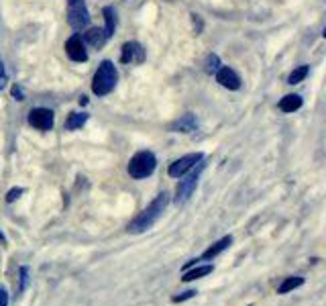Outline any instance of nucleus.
I'll return each instance as SVG.
<instances>
[{
    "mask_svg": "<svg viewBox=\"0 0 326 306\" xmlns=\"http://www.w3.org/2000/svg\"><path fill=\"white\" fill-rule=\"evenodd\" d=\"M168 204H170V194L168 192H161L149 207L129 225V233H133V235H139V233H145V231H149L159 219H161V215H163V211L168 209Z\"/></svg>",
    "mask_w": 326,
    "mask_h": 306,
    "instance_id": "nucleus-1",
    "label": "nucleus"
},
{
    "mask_svg": "<svg viewBox=\"0 0 326 306\" xmlns=\"http://www.w3.org/2000/svg\"><path fill=\"white\" fill-rule=\"evenodd\" d=\"M117 80H119V74H117V68L113 62H102L100 68L96 70L94 74V80H92V90L94 94L98 96H106V94H111L117 86Z\"/></svg>",
    "mask_w": 326,
    "mask_h": 306,
    "instance_id": "nucleus-2",
    "label": "nucleus"
},
{
    "mask_svg": "<svg viewBox=\"0 0 326 306\" xmlns=\"http://www.w3.org/2000/svg\"><path fill=\"white\" fill-rule=\"evenodd\" d=\"M155 168H157V160H155V156L151 151H139L129 162V174L135 180L149 178L155 172Z\"/></svg>",
    "mask_w": 326,
    "mask_h": 306,
    "instance_id": "nucleus-3",
    "label": "nucleus"
},
{
    "mask_svg": "<svg viewBox=\"0 0 326 306\" xmlns=\"http://www.w3.org/2000/svg\"><path fill=\"white\" fill-rule=\"evenodd\" d=\"M204 166H206L204 162L196 164V166L190 170V174H188L184 180H180L178 190H176V198H174V202H176V204H184V202L192 196V192H194V190H196V186H198V180H200V174H202Z\"/></svg>",
    "mask_w": 326,
    "mask_h": 306,
    "instance_id": "nucleus-4",
    "label": "nucleus"
},
{
    "mask_svg": "<svg viewBox=\"0 0 326 306\" xmlns=\"http://www.w3.org/2000/svg\"><path fill=\"white\" fill-rule=\"evenodd\" d=\"M68 21H70L74 31H84L90 25V13H88V9H86V5L82 3V0H76V3L70 5Z\"/></svg>",
    "mask_w": 326,
    "mask_h": 306,
    "instance_id": "nucleus-5",
    "label": "nucleus"
},
{
    "mask_svg": "<svg viewBox=\"0 0 326 306\" xmlns=\"http://www.w3.org/2000/svg\"><path fill=\"white\" fill-rule=\"evenodd\" d=\"M204 160V156L202 153H188V156H184V158H180V160H176L172 166H170V176L172 178H184L196 164H200Z\"/></svg>",
    "mask_w": 326,
    "mask_h": 306,
    "instance_id": "nucleus-6",
    "label": "nucleus"
},
{
    "mask_svg": "<svg viewBox=\"0 0 326 306\" xmlns=\"http://www.w3.org/2000/svg\"><path fill=\"white\" fill-rule=\"evenodd\" d=\"M53 121H56V117H53V113L49 109H33L29 113V125L39 131H51Z\"/></svg>",
    "mask_w": 326,
    "mask_h": 306,
    "instance_id": "nucleus-7",
    "label": "nucleus"
},
{
    "mask_svg": "<svg viewBox=\"0 0 326 306\" xmlns=\"http://www.w3.org/2000/svg\"><path fill=\"white\" fill-rule=\"evenodd\" d=\"M66 54L74 62H86L88 60V51H86L84 41H82L80 35H74V37L68 39V43H66Z\"/></svg>",
    "mask_w": 326,
    "mask_h": 306,
    "instance_id": "nucleus-8",
    "label": "nucleus"
},
{
    "mask_svg": "<svg viewBox=\"0 0 326 306\" xmlns=\"http://www.w3.org/2000/svg\"><path fill=\"white\" fill-rule=\"evenodd\" d=\"M143 60H145V49L139 43L129 41L123 45V56H121L123 64H141Z\"/></svg>",
    "mask_w": 326,
    "mask_h": 306,
    "instance_id": "nucleus-9",
    "label": "nucleus"
},
{
    "mask_svg": "<svg viewBox=\"0 0 326 306\" xmlns=\"http://www.w3.org/2000/svg\"><path fill=\"white\" fill-rule=\"evenodd\" d=\"M216 80H219V84L223 88H229V90H239L241 88V80L231 68H221L219 72H216Z\"/></svg>",
    "mask_w": 326,
    "mask_h": 306,
    "instance_id": "nucleus-10",
    "label": "nucleus"
},
{
    "mask_svg": "<svg viewBox=\"0 0 326 306\" xmlns=\"http://www.w3.org/2000/svg\"><path fill=\"white\" fill-rule=\"evenodd\" d=\"M231 245H233V237H231V235H227V237H223L221 241H216L214 245H210V247L200 255V260H206V262H208V260H214L216 255H221L223 251H227Z\"/></svg>",
    "mask_w": 326,
    "mask_h": 306,
    "instance_id": "nucleus-11",
    "label": "nucleus"
},
{
    "mask_svg": "<svg viewBox=\"0 0 326 306\" xmlns=\"http://www.w3.org/2000/svg\"><path fill=\"white\" fill-rule=\"evenodd\" d=\"M196 127H198V121H196V117L194 115H184L182 119H178L176 123H172V131H176V133H192V131H196Z\"/></svg>",
    "mask_w": 326,
    "mask_h": 306,
    "instance_id": "nucleus-12",
    "label": "nucleus"
},
{
    "mask_svg": "<svg viewBox=\"0 0 326 306\" xmlns=\"http://www.w3.org/2000/svg\"><path fill=\"white\" fill-rule=\"evenodd\" d=\"M84 39H86L92 47H102V45H104L108 39H111V37L106 35V31H104V29L94 27V29H88V31L84 33Z\"/></svg>",
    "mask_w": 326,
    "mask_h": 306,
    "instance_id": "nucleus-13",
    "label": "nucleus"
},
{
    "mask_svg": "<svg viewBox=\"0 0 326 306\" xmlns=\"http://www.w3.org/2000/svg\"><path fill=\"white\" fill-rule=\"evenodd\" d=\"M300 107H302V98H300L298 94H288V96H284L282 102H280V109H282L284 113H294V111H298Z\"/></svg>",
    "mask_w": 326,
    "mask_h": 306,
    "instance_id": "nucleus-14",
    "label": "nucleus"
},
{
    "mask_svg": "<svg viewBox=\"0 0 326 306\" xmlns=\"http://www.w3.org/2000/svg\"><path fill=\"white\" fill-rule=\"evenodd\" d=\"M214 272V266H200V268H194V270H186L184 272V282H194V280H198V278H204V276H208V274H212Z\"/></svg>",
    "mask_w": 326,
    "mask_h": 306,
    "instance_id": "nucleus-15",
    "label": "nucleus"
},
{
    "mask_svg": "<svg viewBox=\"0 0 326 306\" xmlns=\"http://www.w3.org/2000/svg\"><path fill=\"white\" fill-rule=\"evenodd\" d=\"M102 13H104V21H106L104 31H106L108 37H113V35H115V29H117V13H115L113 7H104Z\"/></svg>",
    "mask_w": 326,
    "mask_h": 306,
    "instance_id": "nucleus-16",
    "label": "nucleus"
},
{
    "mask_svg": "<svg viewBox=\"0 0 326 306\" xmlns=\"http://www.w3.org/2000/svg\"><path fill=\"white\" fill-rule=\"evenodd\" d=\"M300 286H304V278H300V276L286 278V280L282 282V286L278 288V294H288V292H292V290H296V288H300Z\"/></svg>",
    "mask_w": 326,
    "mask_h": 306,
    "instance_id": "nucleus-17",
    "label": "nucleus"
},
{
    "mask_svg": "<svg viewBox=\"0 0 326 306\" xmlns=\"http://www.w3.org/2000/svg\"><path fill=\"white\" fill-rule=\"evenodd\" d=\"M86 121H88V115H86V113H74V115L66 121V129H68V131H76V129H80Z\"/></svg>",
    "mask_w": 326,
    "mask_h": 306,
    "instance_id": "nucleus-18",
    "label": "nucleus"
},
{
    "mask_svg": "<svg viewBox=\"0 0 326 306\" xmlns=\"http://www.w3.org/2000/svg\"><path fill=\"white\" fill-rule=\"evenodd\" d=\"M306 76H308V66H300V68H296V70L290 74L288 84H300V82H302Z\"/></svg>",
    "mask_w": 326,
    "mask_h": 306,
    "instance_id": "nucleus-19",
    "label": "nucleus"
},
{
    "mask_svg": "<svg viewBox=\"0 0 326 306\" xmlns=\"http://www.w3.org/2000/svg\"><path fill=\"white\" fill-rule=\"evenodd\" d=\"M219 70H221V60H219V56L210 54V56L206 58V72H208V74H216Z\"/></svg>",
    "mask_w": 326,
    "mask_h": 306,
    "instance_id": "nucleus-20",
    "label": "nucleus"
},
{
    "mask_svg": "<svg viewBox=\"0 0 326 306\" xmlns=\"http://www.w3.org/2000/svg\"><path fill=\"white\" fill-rule=\"evenodd\" d=\"M27 286H29V268L23 266V268L19 270V292H25Z\"/></svg>",
    "mask_w": 326,
    "mask_h": 306,
    "instance_id": "nucleus-21",
    "label": "nucleus"
},
{
    "mask_svg": "<svg viewBox=\"0 0 326 306\" xmlns=\"http://www.w3.org/2000/svg\"><path fill=\"white\" fill-rule=\"evenodd\" d=\"M196 294H198L196 290H186V292H182V294L174 296V298H172V302H176V304H178V302H184V300H190V298H194Z\"/></svg>",
    "mask_w": 326,
    "mask_h": 306,
    "instance_id": "nucleus-22",
    "label": "nucleus"
},
{
    "mask_svg": "<svg viewBox=\"0 0 326 306\" xmlns=\"http://www.w3.org/2000/svg\"><path fill=\"white\" fill-rule=\"evenodd\" d=\"M25 190L23 188H13V190H9V194H7V202L11 204V202H15L17 198H21V194H23Z\"/></svg>",
    "mask_w": 326,
    "mask_h": 306,
    "instance_id": "nucleus-23",
    "label": "nucleus"
},
{
    "mask_svg": "<svg viewBox=\"0 0 326 306\" xmlns=\"http://www.w3.org/2000/svg\"><path fill=\"white\" fill-rule=\"evenodd\" d=\"M0 306H9V292L3 284H0Z\"/></svg>",
    "mask_w": 326,
    "mask_h": 306,
    "instance_id": "nucleus-24",
    "label": "nucleus"
},
{
    "mask_svg": "<svg viewBox=\"0 0 326 306\" xmlns=\"http://www.w3.org/2000/svg\"><path fill=\"white\" fill-rule=\"evenodd\" d=\"M13 96H15V100H25L23 88H21V86H13Z\"/></svg>",
    "mask_w": 326,
    "mask_h": 306,
    "instance_id": "nucleus-25",
    "label": "nucleus"
},
{
    "mask_svg": "<svg viewBox=\"0 0 326 306\" xmlns=\"http://www.w3.org/2000/svg\"><path fill=\"white\" fill-rule=\"evenodd\" d=\"M7 86V72H5V66L0 64V88Z\"/></svg>",
    "mask_w": 326,
    "mask_h": 306,
    "instance_id": "nucleus-26",
    "label": "nucleus"
},
{
    "mask_svg": "<svg viewBox=\"0 0 326 306\" xmlns=\"http://www.w3.org/2000/svg\"><path fill=\"white\" fill-rule=\"evenodd\" d=\"M0 241H3V243L7 245V237H5V233H3V231H0Z\"/></svg>",
    "mask_w": 326,
    "mask_h": 306,
    "instance_id": "nucleus-27",
    "label": "nucleus"
},
{
    "mask_svg": "<svg viewBox=\"0 0 326 306\" xmlns=\"http://www.w3.org/2000/svg\"><path fill=\"white\" fill-rule=\"evenodd\" d=\"M72 3H76V0H68V5H72Z\"/></svg>",
    "mask_w": 326,
    "mask_h": 306,
    "instance_id": "nucleus-28",
    "label": "nucleus"
}]
</instances>
